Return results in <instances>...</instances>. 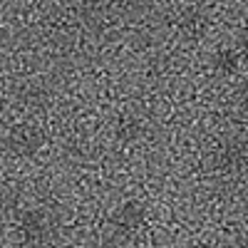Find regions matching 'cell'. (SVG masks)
Wrapping results in <instances>:
<instances>
[{
  "instance_id": "cell-5",
  "label": "cell",
  "mask_w": 248,
  "mask_h": 248,
  "mask_svg": "<svg viewBox=\"0 0 248 248\" xmlns=\"http://www.w3.org/2000/svg\"><path fill=\"white\" fill-rule=\"evenodd\" d=\"M238 65H241V55L236 50H221L214 62L216 72H223V75H233L238 70Z\"/></svg>"
},
{
  "instance_id": "cell-2",
  "label": "cell",
  "mask_w": 248,
  "mask_h": 248,
  "mask_svg": "<svg viewBox=\"0 0 248 248\" xmlns=\"http://www.w3.org/2000/svg\"><path fill=\"white\" fill-rule=\"evenodd\" d=\"M144 221H147V209L139 201H127L112 214L109 226H112V233L117 238H129L141 229Z\"/></svg>"
},
{
  "instance_id": "cell-3",
  "label": "cell",
  "mask_w": 248,
  "mask_h": 248,
  "mask_svg": "<svg viewBox=\"0 0 248 248\" xmlns=\"http://www.w3.org/2000/svg\"><path fill=\"white\" fill-rule=\"evenodd\" d=\"M5 147L15 156H32V154L40 152V147H43V134H40V129H35L32 124H15L8 132Z\"/></svg>"
},
{
  "instance_id": "cell-1",
  "label": "cell",
  "mask_w": 248,
  "mask_h": 248,
  "mask_svg": "<svg viewBox=\"0 0 248 248\" xmlns=\"http://www.w3.org/2000/svg\"><path fill=\"white\" fill-rule=\"evenodd\" d=\"M55 218L47 209H30L20 218V238L28 248H45L55 238Z\"/></svg>"
},
{
  "instance_id": "cell-6",
  "label": "cell",
  "mask_w": 248,
  "mask_h": 248,
  "mask_svg": "<svg viewBox=\"0 0 248 248\" xmlns=\"http://www.w3.org/2000/svg\"><path fill=\"white\" fill-rule=\"evenodd\" d=\"M92 3H97V5H109V3H114V0H92Z\"/></svg>"
},
{
  "instance_id": "cell-4",
  "label": "cell",
  "mask_w": 248,
  "mask_h": 248,
  "mask_svg": "<svg viewBox=\"0 0 248 248\" xmlns=\"http://www.w3.org/2000/svg\"><path fill=\"white\" fill-rule=\"evenodd\" d=\"M243 149L238 147V144H233V147H223L221 152H216V169L218 171H238L243 167Z\"/></svg>"
}]
</instances>
